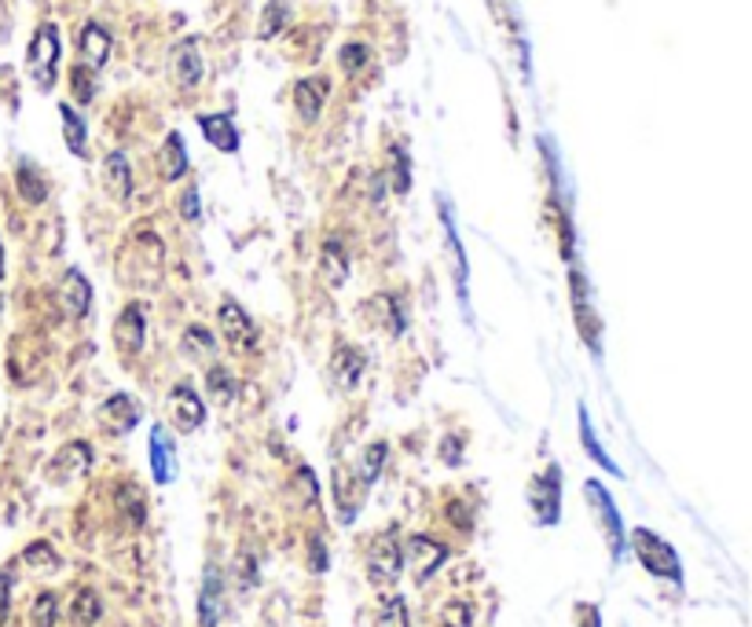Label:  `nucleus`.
<instances>
[{
    "instance_id": "nucleus-1",
    "label": "nucleus",
    "mask_w": 752,
    "mask_h": 627,
    "mask_svg": "<svg viewBox=\"0 0 752 627\" xmlns=\"http://www.w3.org/2000/svg\"><path fill=\"white\" fill-rule=\"evenodd\" d=\"M628 547L635 551L639 565L650 576H658V580H668L672 587H683V562H679L676 547L664 543L658 533H650V528H632V533H628Z\"/></svg>"
},
{
    "instance_id": "nucleus-2",
    "label": "nucleus",
    "mask_w": 752,
    "mask_h": 627,
    "mask_svg": "<svg viewBox=\"0 0 752 627\" xmlns=\"http://www.w3.org/2000/svg\"><path fill=\"white\" fill-rule=\"evenodd\" d=\"M60 26L55 23H44L37 26L34 41H30V52H26V71H30L34 85L41 92H48L55 85V63H60Z\"/></svg>"
},
{
    "instance_id": "nucleus-3",
    "label": "nucleus",
    "mask_w": 752,
    "mask_h": 627,
    "mask_svg": "<svg viewBox=\"0 0 752 627\" xmlns=\"http://www.w3.org/2000/svg\"><path fill=\"white\" fill-rule=\"evenodd\" d=\"M528 507H533L536 525L544 528H555L562 521V470L555 462L533 477V485H528Z\"/></svg>"
},
{
    "instance_id": "nucleus-4",
    "label": "nucleus",
    "mask_w": 752,
    "mask_h": 627,
    "mask_svg": "<svg viewBox=\"0 0 752 627\" xmlns=\"http://www.w3.org/2000/svg\"><path fill=\"white\" fill-rule=\"evenodd\" d=\"M404 573V547L400 536L393 528H385L382 536L371 539L368 547V580L374 587H393Z\"/></svg>"
},
{
    "instance_id": "nucleus-5",
    "label": "nucleus",
    "mask_w": 752,
    "mask_h": 627,
    "mask_svg": "<svg viewBox=\"0 0 752 627\" xmlns=\"http://www.w3.org/2000/svg\"><path fill=\"white\" fill-rule=\"evenodd\" d=\"M584 496H587V503H591L595 517H599V525H602V533H606V543H610L613 562H621L624 547H628V533H624V521H621V510H616V503H613V496L606 491L602 481H587Z\"/></svg>"
},
{
    "instance_id": "nucleus-6",
    "label": "nucleus",
    "mask_w": 752,
    "mask_h": 627,
    "mask_svg": "<svg viewBox=\"0 0 752 627\" xmlns=\"http://www.w3.org/2000/svg\"><path fill=\"white\" fill-rule=\"evenodd\" d=\"M569 283H573V316H576V331H581L584 345L591 349V356H602V320L599 312H595V302H591V291H587V279L581 268L573 265V276H569Z\"/></svg>"
},
{
    "instance_id": "nucleus-7",
    "label": "nucleus",
    "mask_w": 752,
    "mask_h": 627,
    "mask_svg": "<svg viewBox=\"0 0 752 627\" xmlns=\"http://www.w3.org/2000/svg\"><path fill=\"white\" fill-rule=\"evenodd\" d=\"M166 414L177 433H195L206 422V400L199 397V389L191 382H177L166 397Z\"/></svg>"
},
{
    "instance_id": "nucleus-8",
    "label": "nucleus",
    "mask_w": 752,
    "mask_h": 627,
    "mask_svg": "<svg viewBox=\"0 0 752 627\" xmlns=\"http://www.w3.org/2000/svg\"><path fill=\"white\" fill-rule=\"evenodd\" d=\"M114 349L122 353V360H137L143 353V342H148V316H143V305L129 302L114 320Z\"/></svg>"
},
{
    "instance_id": "nucleus-9",
    "label": "nucleus",
    "mask_w": 752,
    "mask_h": 627,
    "mask_svg": "<svg viewBox=\"0 0 752 627\" xmlns=\"http://www.w3.org/2000/svg\"><path fill=\"white\" fill-rule=\"evenodd\" d=\"M448 562V547L441 543V539H433V536H411L408 539V547H404V565L411 568V576H415V584H426L433 573H437L441 565Z\"/></svg>"
},
{
    "instance_id": "nucleus-10",
    "label": "nucleus",
    "mask_w": 752,
    "mask_h": 627,
    "mask_svg": "<svg viewBox=\"0 0 752 627\" xmlns=\"http://www.w3.org/2000/svg\"><path fill=\"white\" fill-rule=\"evenodd\" d=\"M217 327H220V337H225L231 349H254L257 345L254 320H250L246 308L239 302H231V297H225V302L217 305Z\"/></svg>"
},
{
    "instance_id": "nucleus-11",
    "label": "nucleus",
    "mask_w": 752,
    "mask_h": 627,
    "mask_svg": "<svg viewBox=\"0 0 752 627\" xmlns=\"http://www.w3.org/2000/svg\"><path fill=\"white\" fill-rule=\"evenodd\" d=\"M140 419H143V408H140V400L129 397V393H114V397L100 404V430L107 433V437H125V433H132L140 426Z\"/></svg>"
},
{
    "instance_id": "nucleus-12",
    "label": "nucleus",
    "mask_w": 752,
    "mask_h": 627,
    "mask_svg": "<svg viewBox=\"0 0 752 627\" xmlns=\"http://www.w3.org/2000/svg\"><path fill=\"white\" fill-rule=\"evenodd\" d=\"M92 470V444L89 440H71L60 448V456L52 459V466H48V477L55 481V485H71V481L85 477Z\"/></svg>"
},
{
    "instance_id": "nucleus-13",
    "label": "nucleus",
    "mask_w": 752,
    "mask_h": 627,
    "mask_svg": "<svg viewBox=\"0 0 752 627\" xmlns=\"http://www.w3.org/2000/svg\"><path fill=\"white\" fill-rule=\"evenodd\" d=\"M220 616H225V573L209 562L206 573H202V587H199V624L217 627Z\"/></svg>"
},
{
    "instance_id": "nucleus-14",
    "label": "nucleus",
    "mask_w": 752,
    "mask_h": 627,
    "mask_svg": "<svg viewBox=\"0 0 752 627\" xmlns=\"http://www.w3.org/2000/svg\"><path fill=\"white\" fill-rule=\"evenodd\" d=\"M151 474L158 485H173L177 481V444H173V433L162 426V422H154L151 426Z\"/></svg>"
},
{
    "instance_id": "nucleus-15",
    "label": "nucleus",
    "mask_w": 752,
    "mask_h": 627,
    "mask_svg": "<svg viewBox=\"0 0 752 627\" xmlns=\"http://www.w3.org/2000/svg\"><path fill=\"white\" fill-rule=\"evenodd\" d=\"M77 52H81V63L89 66L92 74H100L111 60V34L107 26H100L95 18L81 26V37H77Z\"/></svg>"
},
{
    "instance_id": "nucleus-16",
    "label": "nucleus",
    "mask_w": 752,
    "mask_h": 627,
    "mask_svg": "<svg viewBox=\"0 0 752 627\" xmlns=\"http://www.w3.org/2000/svg\"><path fill=\"white\" fill-rule=\"evenodd\" d=\"M327 92H331L327 77H302V81L294 85V111H297V118H302L305 125L320 121Z\"/></svg>"
},
{
    "instance_id": "nucleus-17",
    "label": "nucleus",
    "mask_w": 752,
    "mask_h": 627,
    "mask_svg": "<svg viewBox=\"0 0 752 627\" xmlns=\"http://www.w3.org/2000/svg\"><path fill=\"white\" fill-rule=\"evenodd\" d=\"M199 129L206 137L209 148L225 151V154H235L243 137H239V125L231 121V114H199Z\"/></svg>"
},
{
    "instance_id": "nucleus-18",
    "label": "nucleus",
    "mask_w": 752,
    "mask_h": 627,
    "mask_svg": "<svg viewBox=\"0 0 752 627\" xmlns=\"http://www.w3.org/2000/svg\"><path fill=\"white\" fill-rule=\"evenodd\" d=\"M60 302L66 308V316H74V320H85V316H89V308H92V286H89V279L77 272V268H71V272L63 276Z\"/></svg>"
},
{
    "instance_id": "nucleus-19",
    "label": "nucleus",
    "mask_w": 752,
    "mask_h": 627,
    "mask_svg": "<svg viewBox=\"0 0 752 627\" xmlns=\"http://www.w3.org/2000/svg\"><path fill=\"white\" fill-rule=\"evenodd\" d=\"M320 279L327 283V291H342L345 279H349V254L339 239H323L320 249Z\"/></svg>"
},
{
    "instance_id": "nucleus-20",
    "label": "nucleus",
    "mask_w": 752,
    "mask_h": 627,
    "mask_svg": "<svg viewBox=\"0 0 752 627\" xmlns=\"http://www.w3.org/2000/svg\"><path fill=\"white\" fill-rule=\"evenodd\" d=\"M103 184H107V195L114 202L132 199V169L122 151H111L107 158H103Z\"/></svg>"
},
{
    "instance_id": "nucleus-21",
    "label": "nucleus",
    "mask_w": 752,
    "mask_h": 627,
    "mask_svg": "<svg viewBox=\"0 0 752 627\" xmlns=\"http://www.w3.org/2000/svg\"><path fill=\"white\" fill-rule=\"evenodd\" d=\"M158 162H162V177H166V184H177V180H184V177H188L191 158H188L184 137H180L177 129H173L169 137H166V143H162Z\"/></svg>"
},
{
    "instance_id": "nucleus-22",
    "label": "nucleus",
    "mask_w": 752,
    "mask_h": 627,
    "mask_svg": "<svg viewBox=\"0 0 752 627\" xmlns=\"http://www.w3.org/2000/svg\"><path fill=\"white\" fill-rule=\"evenodd\" d=\"M173 74H177L180 89H195L202 81V55H199V41H180L173 48Z\"/></svg>"
},
{
    "instance_id": "nucleus-23",
    "label": "nucleus",
    "mask_w": 752,
    "mask_h": 627,
    "mask_svg": "<svg viewBox=\"0 0 752 627\" xmlns=\"http://www.w3.org/2000/svg\"><path fill=\"white\" fill-rule=\"evenodd\" d=\"M368 316H371V323L379 327V331H385V334H404V308H400V302L393 294H374L371 297V305H368Z\"/></svg>"
},
{
    "instance_id": "nucleus-24",
    "label": "nucleus",
    "mask_w": 752,
    "mask_h": 627,
    "mask_svg": "<svg viewBox=\"0 0 752 627\" xmlns=\"http://www.w3.org/2000/svg\"><path fill=\"white\" fill-rule=\"evenodd\" d=\"M364 368H368V360H364V353L356 349V345H339V349H334L331 371H334V382H339L342 389H353V385L360 382Z\"/></svg>"
},
{
    "instance_id": "nucleus-25",
    "label": "nucleus",
    "mask_w": 752,
    "mask_h": 627,
    "mask_svg": "<svg viewBox=\"0 0 752 627\" xmlns=\"http://www.w3.org/2000/svg\"><path fill=\"white\" fill-rule=\"evenodd\" d=\"M15 188H18V195H23V202H30V206H41V202L48 199V177L41 172V166H34L30 158L18 162Z\"/></svg>"
},
{
    "instance_id": "nucleus-26",
    "label": "nucleus",
    "mask_w": 752,
    "mask_h": 627,
    "mask_svg": "<svg viewBox=\"0 0 752 627\" xmlns=\"http://www.w3.org/2000/svg\"><path fill=\"white\" fill-rule=\"evenodd\" d=\"M60 118H63V140H66V151L74 158H85L89 154V125L77 114L71 103H60Z\"/></svg>"
},
{
    "instance_id": "nucleus-27",
    "label": "nucleus",
    "mask_w": 752,
    "mask_h": 627,
    "mask_svg": "<svg viewBox=\"0 0 752 627\" xmlns=\"http://www.w3.org/2000/svg\"><path fill=\"white\" fill-rule=\"evenodd\" d=\"M180 353L191 356V360H214L217 334L202 323H191V327H184V334H180Z\"/></svg>"
},
{
    "instance_id": "nucleus-28",
    "label": "nucleus",
    "mask_w": 752,
    "mask_h": 627,
    "mask_svg": "<svg viewBox=\"0 0 752 627\" xmlns=\"http://www.w3.org/2000/svg\"><path fill=\"white\" fill-rule=\"evenodd\" d=\"M385 459H390V444H385V440L368 444V448H364V456H360V462H356V474H353V477L360 481L364 488H371L374 481L382 477Z\"/></svg>"
},
{
    "instance_id": "nucleus-29",
    "label": "nucleus",
    "mask_w": 752,
    "mask_h": 627,
    "mask_svg": "<svg viewBox=\"0 0 752 627\" xmlns=\"http://www.w3.org/2000/svg\"><path fill=\"white\" fill-rule=\"evenodd\" d=\"M441 225H445L448 249H451V265H456V286H459V297H462V302H467V257H462V246H459V231H456V225H451L448 199H441Z\"/></svg>"
},
{
    "instance_id": "nucleus-30",
    "label": "nucleus",
    "mask_w": 752,
    "mask_h": 627,
    "mask_svg": "<svg viewBox=\"0 0 752 627\" xmlns=\"http://www.w3.org/2000/svg\"><path fill=\"white\" fill-rule=\"evenodd\" d=\"M206 393H209V400H214L217 408H228V404L235 400V393H239L235 374H231L225 363H214V368L206 371Z\"/></svg>"
},
{
    "instance_id": "nucleus-31",
    "label": "nucleus",
    "mask_w": 752,
    "mask_h": 627,
    "mask_svg": "<svg viewBox=\"0 0 752 627\" xmlns=\"http://www.w3.org/2000/svg\"><path fill=\"white\" fill-rule=\"evenodd\" d=\"M581 440H584V451L599 462L602 470H610L613 477H624V470L616 466V462L610 459V451H606L599 444V437H595V426H591V414H587V408H581Z\"/></svg>"
},
{
    "instance_id": "nucleus-32",
    "label": "nucleus",
    "mask_w": 752,
    "mask_h": 627,
    "mask_svg": "<svg viewBox=\"0 0 752 627\" xmlns=\"http://www.w3.org/2000/svg\"><path fill=\"white\" fill-rule=\"evenodd\" d=\"M103 616V602H100V594L92 591V587H81V591L74 594V602H71V620L74 627H95V620Z\"/></svg>"
},
{
    "instance_id": "nucleus-33",
    "label": "nucleus",
    "mask_w": 752,
    "mask_h": 627,
    "mask_svg": "<svg viewBox=\"0 0 752 627\" xmlns=\"http://www.w3.org/2000/svg\"><path fill=\"white\" fill-rule=\"evenodd\" d=\"M374 627H411V616H408V602L400 594H390L385 602L379 605V616H374Z\"/></svg>"
},
{
    "instance_id": "nucleus-34",
    "label": "nucleus",
    "mask_w": 752,
    "mask_h": 627,
    "mask_svg": "<svg viewBox=\"0 0 752 627\" xmlns=\"http://www.w3.org/2000/svg\"><path fill=\"white\" fill-rule=\"evenodd\" d=\"M390 188L397 195H408L411 191V158L404 148H393V162H390Z\"/></svg>"
},
{
    "instance_id": "nucleus-35",
    "label": "nucleus",
    "mask_w": 752,
    "mask_h": 627,
    "mask_svg": "<svg viewBox=\"0 0 752 627\" xmlns=\"http://www.w3.org/2000/svg\"><path fill=\"white\" fill-rule=\"evenodd\" d=\"M118 507L125 510V517H129L132 528H140L143 517H148V510H143V491L137 485H122L118 488Z\"/></svg>"
},
{
    "instance_id": "nucleus-36",
    "label": "nucleus",
    "mask_w": 752,
    "mask_h": 627,
    "mask_svg": "<svg viewBox=\"0 0 752 627\" xmlns=\"http://www.w3.org/2000/svg\"><path fill=\"white\" fill-rule=\"evenodd\" d=\"M55 616H60V602H55L52 591H41L30 605V624L34 627H55Z\"/></svg>"
},
{
    "instance_id": "nucleus-37",
    "label": "nucleus",
    "mask_w": 752,
    "mask_h": 627,
    "mask_svg": "<svg viewBox=\"0 0 752 627\" xmlns=\"http://www.w3.org/2000/svg\"><path fill=\"white\" fill-rule=\"evenodd\" d=\"M283 23H286V0H268L265 18H262V26H257V37H262V41H272V37L283 30Z\"/></svg>"
},
{
    "instance_id": "nucleus-38",
    "label": "nucleus",
    "mask_w": 752,
    "mask_h": 627,
    "mask_svg": "<svg viewBox=\"0 0 752 627\" xmlns=\"http://www.w3.org/2000/svg\"><path fill=\"white\" fill-rule=\"evenodd\" d=\"M474 624V605L467 598H451V602L441 610V627H470Z\"/></svg>"
},
{
    "instance_id": "nucleus-39",
    "label": "nucleus",
    "mask_w": 752,
    "mask_h": 627,
    "mask_svg": "<svg viewBox=\"0 0 752 627\" xmlns=\"http://www.w3.org/2000/svg\"><path fill=\"white\" fill-rule=\"evenodd\" d=\"M71 89L77 95V103H92V95H95V74L85 63H77L74 71H71Z\"/></svg>"
},
{
    "instance_id": "nucleus-40",
    "label": "nucleus",
    "mask_w": 752,
    "mask_h": 627,
    "mask_svg": "<svg viewBox=\"0 0 752 627\" xmlns=\"http://www.w3.org/2000/svg\"><path fill=\"white\" fill-rule=\"evenodd\" d=\"M339 63H342L345 74H360L364 66L371 63V48H368V44H342Z\"/></svg>"
},
{
    "instance_id": "nucleus-41",
    "label": "nucleus",
    "mask_w": 752,
    "mask_h": 627,
    "mask_svg": "<svg viewBox=\"0 0 752 627\" xmlns=\"http://www.w3.org/2000/svg\"><path fill=\"white\" fill-rule=\"evenodd\" d=\"M23 562L30 568H60V554H55L48 543H30L23 551Z\"/></svg>"
},
{
    "instance_id": "nucleus-42",
    "label": "nucleus",
    "mask_w": 752,
    "mask_h": 627,
    "mask_svg": "<svg viewBox=\"0 0 752 627\" xmlns=\"http://www.w3.org/2000/svg\"><path fill=\"white\" fill-rule=\"evenodd\" d=\"M235 565H239V580H235V584H239V591L246 594L250 587L257 584V558H250V551H243V554H239Z\"/></svg>"
},
{
    "instance_id": "nucleus-43",
    "label": "nucleus",
    "mask_w": 752,
    "mask_h": 627,
    "mask_svg": "<svg viewBox=\"0 0 752 627\" xmlns=\"http://www.w3.org/2000/svg\"><path fill=\"white\" fill-rule=\"evenodd\" d=\"M576 627H602V610L595 602L576 605Z\"/></svg>"
},
{
    "instance_id": "nucleus-44",
    "label": "nucleus",
    "mask_w": 752,
    "mask_h": 627,
    "mask_svg": "<svg viewBox=\"0 0 752 627\" xmlns=\"http://www.w3.org/2000/svg\"><path fill=\"white\" fill-rule=\"evenodd\" d=\"M441 459H445L448 466H459V462H462V440L459 437H445V440H441Z\"/></svg>"
},
{
    "instance_id": "nucleus-45",
    "label": "nucleus",
    "mask_w": 752,
    "mask_h": 627,
    "mask_svg": "<svg viewBox=\"0 0 752 627\" xmlns=\"http://www.w3.org/2000/svg\"><path fill=\"white\" fill-rule=\"evenodd\" d=\"M308 565H313L316 573H323V568H327V547H323L320 536H316L313 543H308Z\"/></svg>"
},
{
    "instance_id": "nucleus-46",
    "label": "nucleus",
    "mask_w": 752,
    "mask_h": 627,
    "mask_svg": "<svg viewBox=\"0 0 752 627\" xmlns=\"http://www.w3.org/2000/svg\"><path fill=\"white\" fill-rule=\"evenodd\" d=\"M8 602H12V573L0 568V624H4V616H8Z\"/></svg>"
},
{
    "instance_id": "nucleus-47",
    "label": "nucleus",
    "mask_w": 752,
    "mask_h": 627,
    "mask_svg": "<svg viewBox=\"0 0 752 627\" xmlns=\"http://www.w3.org/2000/svg\"><path fill=\"white\" fill-rule=\"evenodd\" d=\"M180 217L184 220H199V191L188 188L184 199H180Z\"/></svg>"
},
{
    "instance_id": "nucleus-48",
    "label": "nucleus",
    "mask_w": 752,
    "mask_h": 627,
    "mask_svg": "<svg viewBox=\"0 0 752 627\" xmlns=\"http://www.w3.org/2000/svg\"><path fill=\"white\" fill-rule=\"evenodd\" d=\"M0 279H4V243H0Z\"/></svg>"
}]
</instances>
